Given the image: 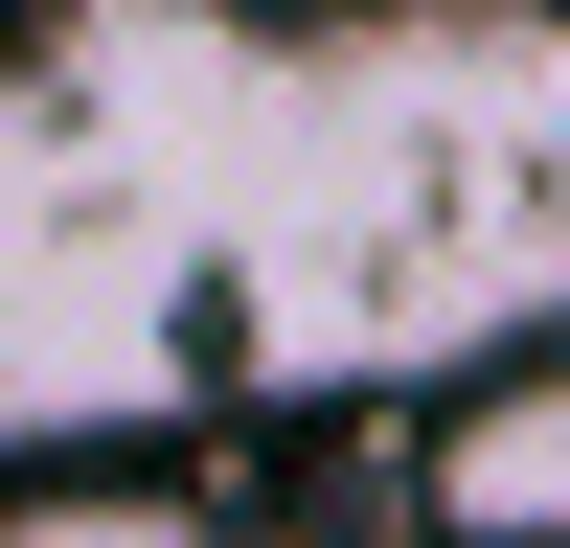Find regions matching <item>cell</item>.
<instances>
[{
	"instance_id": "cell-1",
	"label": "cell",
	"mask_w": 570,
	"mask_h": 548,
	"mask_svg": "<svg viewBox=\"0 0 570 548\" xmlns=\"http://www.w3.org/2000/svg\"><path fill=\"white\" fill-rule=\"evenodd\" d=\"M434 526L456 548H570V365H502L434 434Z\"/></svg>"
}]
</instances>
